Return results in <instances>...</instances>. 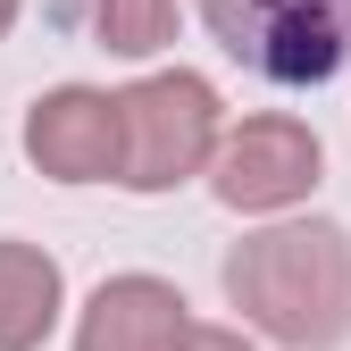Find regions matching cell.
<instances>
[{
	"mask_svg": "<svg viewBox=\"0 0 351 351\" xmlns=\"http://www.w3.org/2000/svg\"><path fill=\"white\" fill-rule=\"evenodd\" d=\"M17 143H25L34 176H51V184H117V167H125L117 93H101V84H51V93H34Z\"/></svg>",
	"mask_w": 351,
	"mask_h": 351,
	"instance_id": "obj_5",
	"label": "cell"
},
{
	"mask_svg": "<svg viewBox=\"0 0 351 351\" xmlns=\"http://www.w3.org/2000/svg\"><path fill=\"white\" fill-rule=\"evenodd\" d=\"M226 301L243 326L276 351H343L351 343V226L343 217H268L251 226L226 268H217Z\"/></svg>",
	"mask_w": 351,
	"mask_h": 351,
	"instance_id": "obj_1",
	"label": "cell"
},
{
	"mask_svg": "<svg viewBox=\"0 0 351 351\" xmlns=\"http://www.w3.org/2000/svg\"><path fill=\"white\" fill-rule=\"evenodd\" d=\"M209 42L243 75L318 93L351 67V0H193Z\"/></svg>",
	"mask_w": 351,
	"mask_h": 351,
	"instance_id": "obj_3",
	"label": "cell"
},
{
	"mask_svg": "<svg viewBox=\"0 0 351 351\" xmlns=\"http://www.w3.org/2000/svg\"><path fill=\"white\" fill-rule=\"evenodd\" d=\"M17 17H25V0H0V42L17 34Z\"/></svg>",
	"mask_w": 351,
	"mask_h": 351,
	"instance_id": "obj_10",
	"label": "cell"
},
{
	"mask_svg": "<svg viewBox=\"0 0 351 351\" xmlns=\"http://www.w3.org/2000/svg\"><path fill=\"white\" fill-rule=\"evenodd\" d=\"M117 117H125V167L117 184L125 193H176L193 176L217 167V143H226V101L201 67H151L117 93Z\"/></svg>",
	"mask_w": 351,
	"mask_h": 351,
	"instance_id": "obj_2",
	"label": "cell"
},
{
	"mask_svg": "<svg viewBox=\"0 0 351 351\" xmlns=\"http://www.w3.org/2000/svg\"><path fill=\"white\" fill-rule=\"evenodd\" d=\"M184 351H259V335H243V326H193Z\"/></svg>",
	"mask_w": 351,
	"mask_h": 351,
	"instance_id": "obj_9",
	"label": "cell"
},
{
	"mask_svg": "<svg viewBox=\"0 0 351 351\" xmlns=\"http://www.w3.org/2000/svg\"><path fill=\"white\" fill-rule=\"evenodd\" d=\"M193 301L176 293L167 276L151 268H125V276H101L93 293H84L75 310V351H184L193 343Z\"/></svg>",
	"mask_w": 351,
	"mask_h": 351,
	"instance_id": "obj_6",
	"label": "cell"
},
{
	"mask_svg": "<svg viewBox=\"0 0 351 351\" xmlns=\"http://www.w3.org/2000/svg\"><path fill=\"white\" fill-rule=\"evenodd\" d=\"M67 326V268L59 251L0 234V351H42Z\"/></svg>",
	"mask_w": 351,
	"mask_h": 351,
	"instance_id": "obj_7",
	"label": "cell"
},
{
	"mask_svg": "<svg viewBox=\"0 0 351 351\" xmlns=\"http://www.w3.org/2000/svg\"><path fill=\"white\" fill-rule=\"evenodd\" d=\"M93 34L117 59H159L176 42V0H93Z\"/></svg>",
	"mask_w": 351,
	"mask_h": 351,
	"instance_id": "obj_8",
	"label": "cell"
},
{
	"mask_svg": "<svg viewBox=\"0 0 351 351\" xmlns=\"http://www.w3.org/2000/svg\"><path fill=\"white\" fill-rule=\"evenodd\" d=\"M318 184H326V143L310 117H285V109L226 125L217 167H209L217 209H234V217H301Z\"/></svg>",
	"mask_w": 351,
	"mask_h": 351,
	"instance_id": "obj_4",
	"label": "cell"
}]
</instances>
